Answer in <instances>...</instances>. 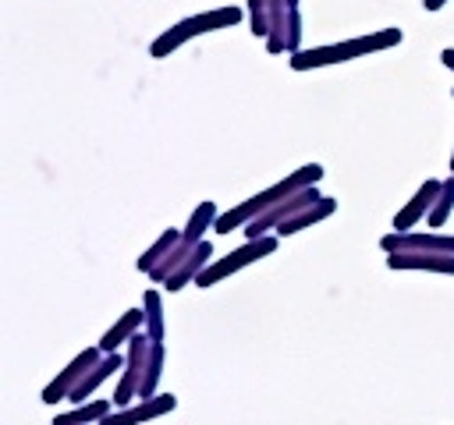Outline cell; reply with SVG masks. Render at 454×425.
<instances>
[{"instance_id":"1","label":"cell","mask_w":454,"mask_h":425,"mask_svg":"<svg viewBox=\"0 0 454 425\" xmlns=\"http://www.w3.org/2000/svg\"><path fill=\"white\" fill-rule=\"evenodd\" d=\"M319 177H323V166H319V163H305V166H298L294 174H287L284 181H277V184H270V188L255 191L252 198H245V202L231 205L227 212H220V216H216V223H213V230H216V234H231V230H238V227H248L255 216H262V212H266V209H273L277 202L291 198L294 191L312 188Z\"/></svg>"},{"instance_id":"2","label":"cell","mask_w":454,"mask_h":425,"mask_svg":"<svg viewBox=\"0 0 454 425\" xmlns=\"http://www.w3.org/2000/svg\"><path fill=\"white\" fill-rule=\"evenodd\" d=\"M404 35L401 28H376L369 35H355V39H344V42H326V46H312V50H298L287 57L291 71H312V67H326V64H344V60H355V57H369V53H380V50H390L397 46Z\"/></svg>"},{"instance_id":"3","label":"cell","mask_w":454,"mask_h":425,"mask_svg":"<svg viewBox=\"0 0 454 425\" xmlns=\"http://www.w3.org/2000/svg\"><path fill=\"white\" fill-rule=\"evenodd\" d=\"M238 21H241V7H234V4H227V7H213V11H202V14H192V18H181L177 25L163 28V32L153 39V46H149V57L163 60V57H170L177 46H184L188 39H195V35H206V32H220V28H231V25H238Z\"/></svg>"},{"instance_id":"4","label":"cell","mask_w":454,"mask_h":425,"mask_svg":"<svg viewBox=\"0 0 454 425\" xmlns=\"http://www.w3.org/2000/svg\"><path fill=\"white\" fill-rule=\"evenodd\" d=\"M273 251H277V237H273V234L245 237V244H241V248L227 251L223 259H213V262L195 276V287H213V283H220V280H227V276H234L238 269H245V266H252V262H259V259L273 255Z\"/></svg>"},{"instance_id":"5","label":"cell","mask_w":454,"mask_h":425,"mask_svg":"<svg viewBox=\"0 0 454 425\" xmlns=\"http://www.w3.org/2000/svg\"><path fill=\"white\" fill-rule=\"evenodd\" d=\"M149 347H153V340L145 336V329L135 333V336L128 340V351H124V372H121V382H117L114 397H110L117 407H128L131 400H138V386H142V375H145Z\"/></svg>"},{"instance_id":"6","label":"cell","mask_w":454,"mask_h":425,"mask_svg":"<svg viewBox=\"0 0 454 425\" xmlns=\"http://www.w3.org/2000/svg\"><path fill=\"white\" fill-rule=\"evenodd\" d=\"M103 358V351H99V344L96 347H85V351H78L60 372H57V379H50L46 382V390H43V404H57V400H67V393L85 379V372L96 365Z\"/></svg>"},{"instance_id":"7","label":"cell","mask_w":454,"mask_h":425,"mask_svg":"<svg viewBox=\"0 0 454 425\" xmlns=\"http://www.w3.org/2000/svg\"><path fill=\"white\" fill-rule=\"evenodd\" d=\"M323 195L316 191V184L312 188H301V191H294L291 198H284V202H277L273 209H266L262 216H255L248 227H241L245 230V237H262V234H270V230H277L284 220H291L294 212H301L305 205H312V202H319Z\"/></svg>"},{"instance_id":"8","label":"cell","mask_w":454,"mask_h":425,"mask_svg":"<svg viewBox=\"0 0 454 425\" xmlns=\"http://www.w3.org/2000/svg\"><path fill=\"white\" fill-rule=\"evenodd\" d=\"M380 248L390 251H450L454 255V234H436V230H390L380 237Z\"/></svg>"},{"instance_id":"9","label":"cell","mask_w":454,"mask_h":425,"mask_svg":"<svg viewBox=\"0 0 454 425\" xmlns=\"http://www.w3.org/2000/svg\"><path fill=\"white\" fill-rule=\"evenodd\" d=\"M174 407H177V397L174 393H156V397H145L138 404H128V407L110 411L99 425H142V421H153L160 414H170Z\"/></svg>"},{"instance_id":"10","label":"cell","mask_w":454,"mask_h":425,"mask_svg":"<svg viewBox=\"0 0 454 425\" xmlns=\"http://www.w3.org/2000/svg\"><path fill=\"white\" fill-rule=\"evenodd\" d=\"M440 188H443V181H436V177H426L419 188H415V195L394 212V230H415L426 216H429V209H433V202H436V195H440Z\"/></svg>"},{"instance_id":"11","label":"cell","mask_w":454,"mask_h":425,"mask_svg":"<svg viewBox=\"0 0 454 425\" xmlns=\"http://www.w3.org/2000/svg\"><path fill=\"white\" fill-rule=\"evenodd\" d=\"M390 269H419V273H443L454 276V255L450 251H390Z\"/></svg>"},{"instance_id":"12","label":"cell","mask_w":454,"mask_h":425,"mask_svg":"<svg viewBox=\"0 0 454 425\" xmlns=\"http://www.w3.org/2000/svg\"><path fill=\"white\" fill-rule=\"evenodd\" d=\"M117 368H124V354L121 351H106L89 372H85V379L67 393V400H74V404H85V397H92L96 393V386H103Z\"/></svg>"},{"instance_id":"13","label":"cell","mask_w":454,"mask_h":425,"mask_svg":"<svg viewBox=\"0 0 454 425\" xmlns=\"http://www.w3.org/2000/svg\"><path fill=\"white\" fill-rule=\"evenodd\" d=\"M209 262H213V244H209V241H199V244L188 251V259H184V262H181V266H177V269H174V273L163 280V287L174 294V290H181V287L195 283V276H199V273H202Z\"/></svg>"},{"instance_id":"14","label":"cell","mask_w":454,"mask_h":425,"mask_svg":"<svg viewBox=\"0 0 454 425\" xmlns=\"http://www.w3.org/2000/svg\"><path fill=\"white\" fill-rule=\"evenodd\" d=\"M145 329V308H128L103 336H99V351L106 354V351H117L121 344H128L135 333H142Z\"/></svg>"},{"instance_id":"15","label":"cell","mask_w":454,"mask_h":425,"mask_svg":"<svg viewBox=\"0 0 454 425\" xmlns=\"http://www.w3.org/2000/svg\"><path fill=\"white\" fill-rule=\"evenodd\" d=\"M333 212H337V198L323 195L319 202H312V205H305L301 212H294L291 220H284V223L277 227V237H291V234H298V230H305V227H312V223H319V220H326V216H333Z\"/></svg>"},{"instance_id":"16","label":"cell","mask_w":454,"mask_h":425,"mask_svg":"<svg viewBox=\"0 0 454 425\" xmlns=\"http://www.w3.org/2000/svg\"><path fill=\"white\" fill-rule=\"evenodd\" d=\"M117 404L114 400H85V404H74L71 411L57 414L53 425H99Z\"/></svg>"},{"instance_id":"17","label":"cell","mask_w":454,"mask_h":425,"mask_svg":"<svg viewBox=\"0 0 454 425\" xmlns=\"http://www.w3.org/2000/svg\"><path fill=\"white\" fill-rule=\"evenodd\" d=\"M216 216H220L216 202H209V198H206V202H199V205L192 209V216H188L184 230H181V241H184V244H199V241H206L202 234H206V230H213Z\"/></svg>"},{"instance_id":"18","label":"cell","mask_w":454,"mask_h":425,"mask_svg":"<svg viewBox=\"0 0 454 425\" xmlns=\"http://www.w3.org/2000/svg\"><path fill=\"white\" fill-rule=\"evenodd\" d=\"M177 241H181V230L167 227V230H163V234H160V237H156V241H153V244H149V248H145V251L135 259V269L149 276V273H153V269H156V266H160V262H163V259L174 251V244H177Z\"/></svg>"},{"instance_id":"19","label":"cell","mask_w":454,"mask_h":425,"mask_svg":"<svg viewBox=\"0 0 454 425\" xmlns=\"http://www.w3.org/2000/svg\"><path fill=\"white\" fill-rule=\"evenodd\" d=\"M142 308H145V336L153 344H163V298H160V290H145Z\"/></svg>"},{"instance_id":"20","label":"cell","mask_w":454,"mask_h":425,"mask_svg":"<svg viewBox=\"0 0 454 425\" xmlns=\"http://www.w3.org/2000/svg\"><path fill=\"white\" fill-rule=\"evenodd\" d=\"M163 361H167L163 344H153V347H149V361H145V375H142V386H138V400L156 397V382H160V375H163Z\"/></svg>"},{"instance_id":"21","label":"cell","mask_w":454,"mask_h":425,"mask_svg":"<svg viewBox=\"0 0 454 425\" xmlns=\"http://www.w3.org/2000/svg\"><path fill=\"white\" fill-rule=\"evenodd\" d=\"M450 209H454V174L443 181V188H440V195H436V202H433L426 223H429V227H443L447 216H450Z\"/></svg>"},{"instance_id":"22","label":"cell","mask_w":454,"mask_h":425,"mask_svg":"<svg viewBox=\"0 0 454 425\" xmlns=\"http://www.w3.org/2000/svg\"><path fill=\"white\" fill-rule=\"evenodd\" d=\"M248 32L255 39L270 35V4L266 0H248Z\"/></svg>"},{"instance_id":"23","label":"cell","mask_w":454,"mask_h":425,"mask_svg":"<svg viewBox=\"0 0 454 425\" xmlns=\"http://www.w3.org/2000/svg\"><path fill=\"white\" fill-rule=\"evenodd\" d=\"M192 248H195V244H184V241H177V244H174V251H170V255H167V259H163V262H160V266H156L149 276H153L156 283H163V280H167V276H170V273H174V269H177V266L188 259V251H192Z\"/></svg>"},{"instance_id":"24","label":"cell","mask_w":454,"mask_h":425,"mask_svg":"<svg viewBox=\"0 0 454 425\" xmlns=\"http://www.w3.org/2000/svg\"><path fill=\"white\" fill-rule=\"evenodd\" d=\"M301 32H305L301 28V11L294 7L291 11V21H287V53H298L301 50Z\"/></svg>"},{"instance_id":"25","label":"cell","mask_w":454,"mask_h":425,"mask_svg":"<svg viewBox=\"0 0 454 425\" xmlns=\"http://www.w3.org/2000/svg\"><path fill=\"white\" fill-rule=\"evenodd\" d=\"M440 60H443V67L454 71V46H443V50H440Z\"/></svg>"},{"instance_id":"26","label":"cell","mask_w":454,"mask_h":425,"mask_svg":"<svg viewBox=\"0 0 454 425\" xmlns=\"http://www.w3.org/2000/svg\"><path fill=\"white\" fill-rule=\"evenodd\" d=\"M443 4H447V0H422V7H426V11H440Z\"/></svg>"},{"instance_id":"27","label":"cell","mask_w":454,"mask_h":425,"mask_svg":"<svg viewBox=\"0 0 454 425\" xmlns=\"http://www.w3.org/2000/svg\"><path fill=\"white\" fill-rule=\"evenodd\" d=\"M287 7H291V11H294V7H298V0H287Z\"/></svg>"},{"instance_id":"28","label":"cell","mask_w":454,"mask_h":425,"mask_svg":"<svg viewBox=\"0 0 454 425\" xmlns=\"http://www.w3.org/2000/svg\"><path fill=\"white\" fill-rule=\"evenodd\" d=\"M450 174H454V152H450Z\"/></svg>"},{"instance_id":"29","label":"cell","mask_w":454,"mask_h":425,"mask_svg":"<svg viewBox=\"0 0 454 425\" xmlns=\"http://www.w3.org/2000/svg\"><path fill=\"white\" fill-rule=\"evenodd\" d=\"M450 92H454V89H450Z\"/></svg>"}]
</instances>
